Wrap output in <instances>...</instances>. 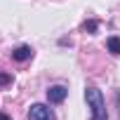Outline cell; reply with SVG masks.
Returning a JSON list of instances; mask_svg holds the SVG:
<instances>
[{"instance_id":"6da1fadb","label":"cell","mask_w":120,"mask_h":120,"mask_svg":"<svg viewBox=\"0 0 120 120\" xmlns=\"http://www.w3.org/2000/svg\"><path fill=\"white\" fill-rule=\"evenodd\" d=\"M85 99H87V106H90V111H92V118H90V120H108L106 101H104L101 92H99L94 85H87V87H85Z\"/></svg>"},{"instance_id":"7a4b0ae2","label":"cell","mask_w":120,"mask_h":120,"mask_svg":"<svg viewBox=\"0 0 120 120\" xmlns=\"http://www.w3.org/2000/svg\"><path fill=\"white\" fill-rule=\"evenodd\" d=\"M28 120H54V111L45 104H33L28 108Z\"/></svg>"},{"instance_id":"3957f363","label":"cell","mask_w":120,"mask_h":120,"mask_svg":"<svg viewBox=\"0 0 120 120\" xmlns=\"http://www.w3.org/2000/svg\"><path fill=\"white\" fill-rule=\"evenodd\" d=\"M66 94H68V90H66L64 85H54V87L47 90V101H49V104H61V101L66 99Z\"/></svg>"},{"instance_id":"277c9868","label":"cell","mask_w":120,"mask_h":120,"mask_svg":"<svg viewBox=\"0 0 120 120\" xmlns=\"http://www.w3.org/2000/svg\"><path fill=\"white\" fill-rule=\"evenodd\" d=\"M31 56H33V49L28 45H19L17 49H12V59L14 61H26V59H31Z\"/></svg>"},{"instance_id":"5b68a950","label":"cell","mask_w":120,"mask_h":120,"mask_svg":"<svg viewBox=\"0 0 120 120\" xmlns=\"http://www.w3.org/2000/svg\"><path fill=\"white\" fill-rule=\"evenodd\" d=\"M106 47H108V52H111V54L120 56V38H118V35H111V38L106 40Z\"/></svg>"},{"instance_id":"8992f818","label":"cell","mask_w":120,"mask_h":120,"mask_svg":"<svg viewBox=\"0 0 120 120\" xmlns=\"http://www.w3.org/2000/svg\"><path fill=\"white\" fill-rule=\"evenodd\" d=\"M10 82H12V75L0 71V87H5V85H10Z\"/></svg>"},{"instance_id":"52a82bcc","label":"cell","mask_w":120,"mask_h":120,"mask_svg":"<svg viewBox=\"0 0 120 120\" xmlns=\"http://www.w3.org/2000/svg\"><path fill=\"white\" fill-rule=\"evenodd\" d=\"M97 26H99L97 21H87V24H85V31H90V33H94V31H97Z\"/></svg>"},{"instance_id":"ba28073f","label":"cell","mask_w":120,"mask_h":120,"mask_svg":"<svg viewBox=\"0 0 120 120\" xmlns=\"http://www.w3.org/2000/svg\"><path fill=\"white\" fill-rule=\"evenodd\" d=\"M0 120H12V118H10L7 113H0Z\"/></svg>"}]
</instances>
